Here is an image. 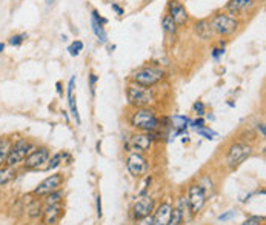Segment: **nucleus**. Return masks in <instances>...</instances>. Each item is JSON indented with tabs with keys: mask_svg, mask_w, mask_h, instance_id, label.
I'll list each match as a JSON object with an SVG mask.
<instances>
[{
	"mask_svg": "<svg viewBox=\"0 0 266 225\" xmlns=\"http://www.w3.org/2000/svg\"><path fill=\"white\" fill-rule=\"evenodd\" d=\"M163 77H165L163 69L157 66H142V68H137L134 73L131 74L132 84H137L147 88H152L154 85L159 84V82H162Z\"/></svg>",
	"mask_w": 266,
	"mask_h": 225,
	"instance_id": "1",
	"label": "nucleus"
},
{
	"mask_svg": "<svg viewBox=\"0 0 266 225\" xmlns=\"http://www.w3.org/2000/svg\"><path fill=\"white\" fill-rule=\"evenodd\" d=\"M126 97L129 105L136 108H147L148 105L154 102V91L152 88H147L137 84H131L126 87Z\"/></svg>",
	"mask_w": 266,
	"mask_h": 225,
	"instance_id": "2",
	"label": "nucleus"
},
{
	"mask_svg": "<svg viewBox=\"0 0 266 225\" xmlns=\"http://www.w3.org/2000/svg\"><path fill=\"white\" fill-rule=\"evenodd\" d=\"M159 117L155 116L154 110L151 108H137L136 113L131 116V125L137 128V129H142V131H154V129L159 128Z\"/></svg>",
	"mask_w": 266,
	"mask_h": 225,
	"instance_id": "3",
	"label": "nucleus"
},
{
	"mask_svg": "<svg viewBox=\"0 0 266 225\" xmlns=\"http://www.w3.org/2000/svg\"><path fill=\"white\" fill-rule=\"evenodd\" d=\"M30 150H31V145H30V142L25 139H20V140L14 142V144H11L5 165H9V167H17V165H20L23 161H25V158L30 155Z\"/></svg>",
	"mask_w": 266,
	"mask_h": 225,
	"instance_id": "4",
	"label": "nucleus"
},
{
	"mask_svg": "<svg viewBox=\"0 0 266 225\" xmlns=\"http://www.w3.org/2000/svg\"><path fill=\"white\" fill-rule=\"evenodd\" d=\"M209 23H211V30L220 35H229L236 32V30L238 28V20L228 14H217L212 17Z\"/></svg>",
	"mask_w": 266,
	"mask_h": 225,
	"instance_id": "5",
	"label": "nucleus"
},
{
	"mask_svg": "<svg viewBox=\"0 0 266 225\" xmlns=\"http://www.w3.org/2000/svg\"><path fill=\"white\" fill-rule=\"evenodd\" d=\"M48 161H50V150L48 148H37L31 151L30 155L23 161V167L27 170H39L46 167Z\"/></svg>",
	"mask_w": 266,
	"mask_h": 225,
	"instance_id": "6",
	"label": "nucleus"
},
{
	"mask_svg": "<svg viewBox=\"0 0 266 225\" xmlns=\"http://www.w3.org/2000/svg\"><path fill=\"white\" fill-rule=\"evenodd\" d=\"M252 153V148L246 144H236L229 148L226 162L229 165V168H237L240 163H243L245 159Z\"/></svg>",
	"mask_w": 266,
	"mask_h": 225,
	"instance_id": "7",
	"label": "nucleus"
},
{
	"mask_svg": "<svg viewBox=\"0 0 266 225\" xmlns=\"http://www.w3.org/2000/svg\"><path fill=\"white\" fill-rule=\"evenodd\" d=\"M188 207H189V211L191 215L194 216L197 213L203 208L205 202H207V194L203 193V190L200 188L199 184H192L188 190Z\"/></svg>",
	"mask_w": 266,
	"mask_h": 225,
	"instance_id": "8",
	"label": "nucleus"
},
{
	"mask_svg": "<svg viewBox=\"0 0 266 225\" xmlns=\"http://www.w3.org/2000/svg\"><path fill=\"white\" fill-rule=\"evenodd\" d=\"M62 184H63V176L62 174H51L34 188L32 194L34 196H48L50 193L59 190V188L62 187Z\"/></svg>",
	"mask_w": 266,
	"mask_h": 225,
	"instance_id": "9",
	"label": "nucleus"
},
{
	"mask_svg": "<svg viewBox=\"0 0 266 225\" xmlns=\"http://www.w3.org/2000/svg\"><path fill=\"white\" fill-rule=\"evenodd\" d=\"M126 168L134 177H142L148 173V162L139 153H132V155L128 156Z\"/></svg>",
	"mask_w": 266,
	"mask_h": 225,
	"instance_id": "10",
	"label": "nucleus"
},
{
	"mask_svg": "<svg viewBox=\"0 0 266 225\" xmlns=\"http://www.w3.org/2000/svg\"><path fill=\"white\" fill-rule=\"evenodd\" d=\"M152 210H154V199L149 194H142L134 202V207H132V215H134V218L139 221L142 218L151 216Z\"/></svg>",
	"mask_w": 266,
	"mask_h": 225,
	"instance_id": "11",
	"label": "nucleus"
},
{
	"mask_svg": "<svg viewBox=\"0 0 266 225\" xmlns=\"http://www.w3.org/2000/svg\"><path fill=\"white\" fill-rule=\"evenodd\" d=\"M168 16L173 19V22L176 23L177 27H182L185 25V23L188 22V13H186V9L185 6L177 2V0H171L168 5Z\"/></svg>",
	"mask_w": 266,
	"mask_h": 225,
	"instance_id": "12",
	"label": "nucleus"
},
{
	"mask_svg": "<svg viewBox=\"0 0 266 225\" xmlns=\"http://www.w3.org/2000/svg\"><path fill=\"white\" fill-rule=\"evenodd\" d=\"M173 205L169 202H163L159 208L155 210L154 218H152V225H169L173 218Z\"/></svg>",
	"mask_w": 266,
	"mask_h": 225,
	"instance_id": "13",
	"label": "nucleus"
},
{
	"mask_svg": "<svg viewBox=\"0 0 266 225\" xmlns=\"http://www.w3.org/2000/svg\"><path fill=\"white\" fill-rule=\"evenodd\" d=\"M63 208L60 204H54V205H46V208L42 211V216H43V224L45 225H54L60 216H62Z\"/></svg>",
	"mask_w": 266,
	"mask_h": 225,
	"instance_id": "14",
	"label": "nucleus"
},
{
	"mask_svg": "<svg viewBox=\"0 0 266 225\" xmlns=\"http://www.w3.org/2000/svg\"><path fill=\"white\" fill-rule=\"evenodd\" d=\"M152 136L148 133H140V134H134L131 139V145L134 147V150L137 151H148L152 145Z\"/></svg>",
	"mask_w": 266,
	"mask_h": 225,
	"instance_id": "15",
	"label": "nucleus"
},
{
	"mask_svg": "<svg viewBox=\"0 0 266 225\" xmlns=\"http://www.w3.org/2000/svg\"><path fill=\"white\" fill-rule=\"evenodd\" d=\"M105 22L106 20L99 16L97 11H92V14H91V27H92L94 34L97 35V39L102 40V42H106V32L103 30V23Z\"/></svg>",
	"mask_w": 266,
	"mask_h": 225,
	"instance_id": "16",
	"label": "nucleus"
},
{
	"mask_svg": "<svg viewBox=\"0 0 266 225\" xmlns=\"http://www.w3.org/2000/svg\"><path fill=\"white\" fill-rule=\"evenodd\" d=\"M74 85H76V77H71L68 84V103H69V108H71L72 116H74V119L77 121V124H80V116H79L76 99H74Z\"/></svg>",
	"mask_w": 266,
	"mask_h": 225,
	"instance_id": "17",
	"label": "nucleus"
},
{
	"mask_svg": "<svg viewBox=\"0 0 266 225\" xmlns=\"http://www.w3.org/2000/svg\"><path fill=\"white\" fill-rule=\"evenodd\" d=\"M16 177V167H9V165H2L0 167V187L8 185Z\"/></svg>",
	"mask_w": 266,
	"mask_h": 225,
	"instance_id": "18",
	"label": "nucleus"
},
{
	"mask_svg": "<svg viewBox=\"0 0 266 225\" xmlns=\"http://www.w3.org/2000/svg\"><path fill=\"white\" fill-rule=\"evenodd\" d=\"M196 32L199 34V37L203 39V40H208L211 37V34H212V30H211V23L208 20H200L197 22L196 25Z\"/></svg>",
	"mask_w": 266,
	"mask_h": 225,
	"instance_id": "19",
	"label": "nucleus"
},
{
	"mask_svg": "<svg viewBox=\"0 0 266 225\" xmlns=\"http://www.w3.org/2000/svg\"><path fill=\"white\" fill-rule=\"evenodd\" d=\"M252 0H231V2L228 3V11L233 14H237V13H241V11H245L248 6H251Z\"/></svg>",
	"mask_w": 266,
	"mask_h": 225,
	"instance_id": "20",
	"label": "nucleus"
},
{
	"mask_svg": "<svg viewBox=\"0 0 266 225\" xmlns=\"http://www.w3.org/2000/svg\"><path fill=\"white\" fill-rule=\"evenodd\" d=\"M27 211H28V215H30L31 218H39V216L42 215V211H43V210H42V205H40V200H39V199L31 200L28 208H27Z\"/></svg>",
	"mask_w": 266,
	"mask_h": 225,
	"instance_id": "21",
	"label": "nucleus"
},
{
	"mask_svg": "<svg viewBox=\"0 0 266 225\" xmlns=\"http://www.w3.org/2000/svg\"><path fill=\"white\" fill-rule=\"evenodd\" d=\"M63 159H65V155L63 153H57V155H54L50 161H48V163H46V170L48 171H51V170H54V168H57L60 163L63 162Z\"/></svg>",
	"mask_w": 266,
	"mask_h": 225,
	"instance_id": "22",
	"label": "nucleus"
},
{
	"mask_svg": "<svg viewBox=\"0 0 266 225\" xmlns=\"http://www.w3.org/2000/svg\"><path fill=\"white\" fill-rule=\"evenodd\" d=\"M162 27H163V31L168 34H176V31H177V25L168 14L163 16V19H162Z\"/></svg>",
	"mask_w": 266,
	"mask_h": 225,
	"instance_id": "23",
	"label": "nucleus"
},
{
	"mask_svg": "<svg viewBox=\"0 0 266 225\" xmlns=\"http://www.w3.org/2000/svg\"><path fill=\"white\" fill-rule=\"evenodd\" d=\"M62 197H63V192L60 190H56V192H53V193H50L46 196V199H45V204L46 205H54V204H60V200H62Z\"/></svg>",
	"mask_w": 266,
	"mask_h": 225,
	"instance_id": "24",
	"label": "nucleus"
},
{
	"mask_svg": "<svg viewBox=\"0 0 266 225\" xmlns=\"http://www.w3.org/2000/svg\"><path fill=\"white\" fill-rule=\"evenodd\" d=\"M9 148H11L9 140L8 139H2V144H0V167H2V165L5 163Z\"/></svg>",
	"mask_w": 266,
	"mask_h": 225,
	"instance_id": "25",
	"label": "nucleus"
},
{
	"mask_svg": "<svg viewBox=\"0 0 266 225\" xmlns=\"http://www.w3.org/2000/svg\"><path fill=\"white\" fill-rule=\"evenodd\" d=\"M197 133L200 134V136H203V137H207V139H217V134L215 131H212V129H207V128H197Z\"/></svg>",
	"mask_w": 266,
	"mask_h": 225,
	"instance_id": "26",
	"label": "nucleus"
},
{
	"mask_svg": "<svg viewBox=\"0 0 266 225\" xmlns=\"http://www.w3.org/2000/svg\"><path fill=\"white\" fill-rule=\"evenodd\" d=\"M82 50H83V43L80 40H77V42L72 43L71 46H68V51H69L71 56H77Z\"/></svg>",
	"mask_w": 266,
	"mask_h": 225,
	"instance_id": "27",
	"label": "nucleus"
},
{
	"mask_svg": "<svg viewBox=\"0 0 266 225\" xmlns=\"http://www.w3.org/2000/svg\"><path fill=\"white\" fill-rule=\"evenodd\" d=\"M27 39V34H16V35H11L9 37V45L13 46H19L22 45V42Z\"/></svg>",
	"mask_w": 266,
	"mask_h": 225,
	"instance_id": "28",
	"label": "nucleus"
},
{
	"mask_svg": "<svg viewBox=\"0 0 266 225\" xmlns=\"http://www.w3.org/2000/svg\"><path fill=\"white\" fill-rule=\"evenodd\" d=\"M188 122H189V121H188V117H183V116H176V117H173V124H174V127H178V128L186 127Z\"/></svg>",
	"mask_w": 266,
	"mask_h": 225,
	"instance_id": "29",
	"label": "nucleus"
},
{
	"mask_svg": "<svg viewBox=\"0 0 266 225\" xmlns=\"http://www.w3.org/2000/svg\"><path fill=\"white\" fill-rule=\"evenodd\" d=\"M263 221H265L263 216H251V218H248L241 225H262Z\"/></svg>",
	"mask_w": 266,
	"mask_h": 225,
	"instance_id": "30",
	"label": "nucleus"
},
{
	"mask_svg": "<svg viewBox=\"0 0 266 225\" xmlns=\"http://www.w3.org/2000/svg\"><path fill=\"white\" fill-rule=\"evenodd\" d=\"M192 108H194V111H196L199 116H202V114L205 113V103H203V102H196Z\"/></svg>",
	"mask_w": 266,
	"mask_h": 225,
	"instance_id": "31",
	"label": "nucleus"
},
{
	"mask_svg": "<svg viewBox=\"0 0 266 225\" xmlns=\"http://www.w3.org/2000/svg\"><path fill=\"white\" fill-rule=\"evenodd\" d=\"M236 216V211H229V213H226V215H222L220 218H219V221H228V219H231V218H234Z\"/></svg>",
	"mask_w": 266,
	"mask_h": 225,
	"instance_id": "32",
	"label": "nucleus"
},
{
	"mask_svg": "<svg viewBox=\"0 0 266 225\" xmlns=\"http://www.w3.org/2000/svg\"><path fill=\"white\" fill-rule=\"evenodd\" d=\"M95 82H97V77H95V74H89V85H91V91H92V94H94Z\"/></svg>",
	"mask_w": 266,
	"mask_h": 225,
	"instance_id": "33",
	"label": "nucleus"
},
{
	"mask_svg": "<svg viewBox=\"0 0 266 225\" xmlns=\"http://www.w3.org/2000/svg\"><path fill=\"white\" fill-rule=\"evenodd\" d=\"M142 224L140 225H152V218L151 216H147V218H142V219H139Z\"/></svg>",
	"mask_w": 266,
	"mask_h": 225,
	"instance_id": "34",
	"label": "nucleus"
},
{
	"mask_svg": "<svg viewBox=\"0 0 266 225\" xmlns=\"http://www.w3.org/2000/svg\"><path fill=\"white\" fill-rule=\"evenodd\" d=\"M97 218H102V197L97 196Z\"/></svg>",
	"mask_w": 266,
	"mask_h": 225,
	"instance_id": "35",
	"label": "nucleus"
},
{
	"mask_svg": "<svg viewBox=\"0 0 266 225\" xmlns=\"http://www.w3.org/2000/svg\"><path fill=\"white\" fill-rule=\"evenodd\" d=\"M257 129H259V131H260L262 137H265V136H266V129H265V124H263V122L257 125Z\"/></svg>",
	"mask_w": 266,
	"mask_h": 225,
	"instance_id": "36",
	"label": "nucleus"
},
{
	"mask_svg": "<svg viewBox=\"0 0 266 225\" xmlns=\"http://www.w3.org/2000/svg\"><path fill=\"white\" fill-rule=\"evenodd\" d=\"M191 124H192V127H194V128H202L203 127V119H197V121L191 122Z\"/></svg>",
	"mask_w": 266,
	"mask_h": 225,
	"instance_id": "37",
	"label": "nucleus"
},
{
	"mask_svg": "<svg viewBox=\"0 0 266 225\" xmlns=\"http://www.w3.org/2000/svg\"><path fill=\"white\" fill-rule=\"evenodd\" d=\"M113 9L116 11V13H117L118 16H122V14H123V9H122V8H120L118 5H116V3H113Z\"/></svg>",
	"mask_w": 266,
	"mask_h": 225,
	"instance_id": "38",
	"label": "nucleus"
},
{
	"mask_svg": "<svg viewBox=\"0 0 266 225\" xmlns=\"http://www.w3.org/2000/svg\"><path fill=\"white\" fill-rule=\"evenodd\" d=\"M223 53H225L223 50H217V48H215V50L212 51V56H214V57L217 59V57H219V54H223Z\"/></svg>",
	"mask_w": 266,
	"mask_h": 225,
	"instance_id": "39",
	"label": "nucleus"
},
{
	"mask_svg": "<svg viewBox=\"0 0 266 225\" xmlns=\"http://www.w3.org/2000/svg\"><path fill=\"white\" fill-rule=\"evenodd\" d=\"M3 48H5V45H3V43H0V53L3 51Z\"/></svg>",
	"mask_w": 266,
	"mask_h": 225,
	"instance_id": "40",
	"label": "nucleus"
},
{
	"mask_svg": "<svg viewBox=\"0 0 266 225\" xmlns=\"http://www.w3.org/2000/svg\"><path fill=\"white\" fill-rule=\"evenodd\" d=\"M0 144H2V139H0Z\"/></svg>",
	"mask_w": 266,
	"mask_h": 225,
	"instance_id": "41",
	"label": "nucleus"
}]
</instances>
